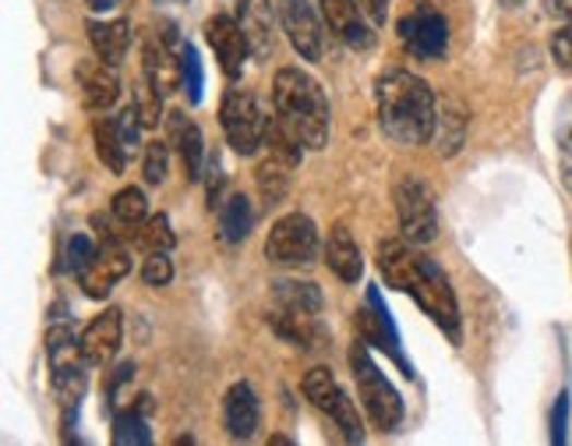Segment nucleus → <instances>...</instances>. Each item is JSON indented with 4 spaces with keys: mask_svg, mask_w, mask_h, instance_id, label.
I'll return each mask as SVG.
<instances>
[{
    "mask_svg": "<svg viewBox=\"0 0 572 446\" xmlns=\"http://www.w3.org/2000/svg\"><path fill=\"white\" fill-rule=\"evenodd\" d=\"M329 33L343 39L350 50H368L374 43V33L368 25V14L357 8V0H319Z\"/></svg>",
    "mask_w": 572,
    "mask_h": 446,
    "instance_id": "ddd939ff",
    "label": "nucleus"
},
{
    "mask_svg": "<svg viewBox=\"0 0 572 446\" xmlns=\"http://www.w3.org/2000/svg\"><path fill=\"white\" fill-rule=\"evenodd\" d=\"M350 368L357 379V397H360V404H365L368 419L374 422V429H382V433H393L403 422V400L393 390V383L379 372V365H374L365 344L350 348Z\"/></svg>",
    "mask_w": 572,
    "mask_h": 446,
    "instance_id": "20e7f679",
    "label": "nucleus"
},
{
    "mask_svg": "<svg viewBox=\"0 0 572 446\" xmlns=\"http://www.w3.org/2000/svg\"><path fill=\"white\" fill-rule=\"evenodd\" d=\"M148 439H153V433H148L145 414L139 408H128V411L117 414V422H114V443L117 446H148Z\"/></svg>",
    "mask_w": 572,
    "mask_h": 446,
    "instance_id": "cd10ccee",
    "label": "nucleus"
},
{
    "mask_svg": "<svg viewBox=\"0 0 572 446\" xmlns=\"http://www.w3.org/2000/svg\"><path fill=\"white\" fill-rule=\"evenodd\" d=\"M279 22H283L286 39H290V47L305 57V61H322L325 28H322L319 14H314V8L308 4V0H283Z\"/></svg>",
    "mask_w": 572,
    "mask_h": 446,
    "instance_id": "1a4fd4ad",
    "label": "nucleus"
},
{
    "mask_svg": "<svg viewBox=\"0 0 572 446\" xmlns=\"http://www.w3.org/2000/svg\"><path fill=\"white\" fill-rule=\"evenodd\" d=\"M117 125H120V139H124L128 153H134V149H139V128H145V125H142V117H139V110L128 107L124 114L117 117Z\"/></svg>",
    "mask_w": 572,
    "mask_h": 446,
    "instance_id": "f704fd0d",
    "label": "nucleus"
},
{
    "mask_svg": "<svg viewBox=\"0 0 572 446\" xmlns=\"http://www.w3.org/2000/svg\"><path fill=\"white\" fill-rule=\"evenodd\" d=\"M237 4H245V0H237Z\"/></svg>",
    "mask_w": 572,
    "mask_h": 446,
    "instance_id": "49530a36",
    "label": "nucleus"
},
{
    "mask_svg": "<svg viewBox=\"0 0 572 446\" xmlns=\"http://www.w3.org/2000/svg\"><path fill=\"white\" fill-rule=\"evenodd\" d=\"M305 397L322 414H329V422L339 429L346 443L365 439V429H360V414L354 408V400L339 390V383L333 379V372H329V368H311L308 372V376H305Z\"/></svg>",
    "mask_w": 572,
    "mask_h": 446,
    "instance_id": "0eeeda50",
    "label": "nucleus"
},
{
    "mask_svg": "<svg viewBox=\"0 0 572 446\" xmlns=\"http://www.w3.org/2000/svg\"><path fill=\"white\" fill-rule=\"evenodd\" d=\"M205 39H208V47L216 50V61H219L223 74H227V79H237L240 68H245V57L251 54L240 22H234L230 14H216V19H208V25H205Z\"/></svg>",
    "mask_w": 572,
    "mask_h": 446,
    "instance_id": "f8f14e48",
    "label": "nucleus"
},
{
    "mask_svg": "<svg viewBox=\"0 0 572 446\" xmlns=\"http://www.w3.org/2000/svg\"><path fill=\"white\" fill-rule=\"evenodd\" d=\"M180 71H184V93H188V103H202L205 74H202L199 50H194L191 43H184V50H180Z\"/></svg>",
    "mask_w": 572,
    "mask_h": 446,
    "instance_id": "c756f323",
    "label": "nucleus"
},
{
    "mask_svg": "<svg viewBox=\"0 0 572 446\" xmlns=\"http://www.w3.org/2000/svg\"><path fill=\"white\" fill-rule=\"evenodd\" d=\"M134 242H139V248H145V251H170L177 237L170 231V220L156 213V216H145V223L134 227Z\"/></svg>",
    "mask_w": 572,
    "mask_h": 446,
    "instance_id": "bb28decb",
    "label": "nucleus"
},
{
    "mask_svg": "<svg viewBox=\"0 0 572 446\" xmlns=\"http://www.w3.org/2000/svg\"><path fill=\"white\" fill-rule=\"evenodd\" d=\"M120 340H124V319H120L117 308H107L103 316L82 330V354L88 365H110L120 351Z\"/></svg>",
    "mask_w": 572,
    "mask_h": 446,
    "instance_id": "2eb2a0df",
    "label": "nucleus"
},
{
    "mask_svg": "<svg viewBox=\"0 0 572 446\" xmlns=\"http://www.w3.org/2000/svg\"><path fill=\"white\" fill-rule=\"evenodd\" d=\"M251 223H254V210L245 196H230L219 206V237L223 242H230V245L245 242V237L251 234Z\"/></svg>",
    "mask_w": 572,
    "mask_h": 446,
    "instance_id": "393cba45",
    "label": "nucleus"
},
{
    "mask_svg": "<svg viewBox=\"0 0 572 446\" xmlns=\"http://www.w3.org/2000/svg\"><path fill=\"white\" fill-rule=\"evenodd\" d=\"M131 376H134V365L131 362H124V365L114 372V379H110V404L114 408L120 404V390H124V383H131Z\"/></svg>",
    "mask_w": 572,
    "mask_h": 446,
    "instance_id": "58836bf2",
    "label": "nucleus"
},
{
    "mask_svg": "<svg viewBox=\"0 0 572 446\" xmlns=\"http://www.w3.org/2000/svg\"><path fill=\"white\" fill-rule=\"evenodd\" d=\"M466 121H470V117H466L463 103L449 99V96L439 99V107H434L431 142H434V149H439L442 156H456L460 153V145L466 139Z\"/></svg>",
    "mask_w": 572,
    "mask_h": 446,
    "instance_id": "a211bd4d",
    "label": "nucleus"
},
{
    "mask_svg": "<svg viewBox=\"0 0 572 446\" xmlns=\"http://www.w3.org/2000/svg\"><path fill=\"white\" fill-rule=\"evenodd\" d=\"M240 8V28L248 36V47L254 61H269L276 50V33H273V0H245Z\"/></svg>",
    "mask_w": 572,
    "mask_h": 446,
    "instance_id": "dca6fc26",
    "label": "nucleus"
},
{
    "mask_svg": "<svg viewBox=\"0 0 572 446\" xmlns=\"http://www.w3.org/2000/svg\"><path fill=\"white\" fill-rule=\"evenodd\" d=\"M396 213L403 237L414 245H431L439 237V210H434V196L425 181L417 177H403L396 185Z\"/></svg>",
    "mask_w": 572,
    "mask_h": 446,
    "instance_id": "6e6552de",
    "label": "nucleus"
},
{
    "mask_svg": "<svg viewBox=\"0 0 572 446\" xmlns=\"http://www.w3.org/2000/svg\"><path fill=\"white\" fill-rule=\"evenodd\" d=\"M219 121H223V131H227V142L234 145V153L240 156L259 153V145L265 142L269 121L259 107V99H254L248 89H230V93L223 96Z\"/></svg>",
    "mask_w": 572,
    "mask_h": 446,
    "instance_id": "39448f33",
    "label": "nucleus"
},
{
    "mask_svg": "<svg viewBox=\"0 0 572 446\" xmlns=\"http://www.w3.org/2000/svg\"><path fill=\"white\" fill-rule=\"evenodd\" d=\"M565 414H569V397L562 394L555 400V414H551V439L555 443H565Z\"/></svg>",
    "mask_w": 572,
    "mask_h": 446,
    "instance_id": "4c0bfd02",
    "label": "nucleus"
},
{
    "mask_svg": "<svg viewBox=\"0 0 572 446\" xmlns=\"http://www.w3.org/2000/svg\"><path fill=\"white\" fill-rule=\"evenodd\" d=\"M273 297L279 308H294V312H311V316H322V291L308 284V280H276Z\"/></svg>",
    "mask_w": 572,
    "mask_h": 446,
    "instance_id": "b1692460",
    "label": "nucleus"
},
{
    "mask_svg": "<svg viewBox=\"0 0 572 446\" xmlns=\"http://www.w3.org/2000/svg\"><path fill=\"white\" fill-rule=\"evenodd\" d=\"M273 330L290 340L297 348H314V340H322V326H319V316H311V312H294V308H279L273 312Z\"/></svg>",
    "mask_w": 572,
    "mask_h": 446,
    "instance_id": "4be33fe9",
    "label": "nucleus"
},
{
    "mask_svg": "<svg viewBox=\"0 0 572 446\" xmlns=\"http://www.w3.org/2000/svg\"><path fill=\"white\" fill-rule=\"evenodd\" d=\"M134 110H139V117H142V125L145 128H156L159 121H163V96L153 89V82H142L139 85V93H134Z\"/></svg>",
    "mask_w": 572,
    "mask_h": 446,
    "instance_id": "7c9ffc66",
    "label": "nucleus"
},
{
    "mask_svg": "<svg viewBox=\"0 0 572 446\" xmlns=\"http://www.w3.org/2000/svg\"><path fill=\"white\" fill-rule=\"evenodd\" d=\"M219 185H223V163H219V156H208V199H213V206H216Z\"/></svg>",
    "mask_w": 572,
    "mask_h": 446,
    "instance_id": "a19ab883",
    "label": "nucleus"
},
{
    "mask_svg": "<svg viewBox=\"0 0 572 446\" xmlns=\"http://www.w3.org/2000/svg\"><path fill=\"white\" fill-rule=\"evenodd\" d=\"M548 11L555 14V19L572 22V0H548Z\"/></svg>",
    "mask_w": 572,
    "mask_h": 446,
    "instance_id": "79ce46f5",
    "label": "nucleus"
},
{
    "mask_svg": "<svg viewBox=\"0 0 572 446\" xmlns=\"http://www.w3.org/2000/svg\"><path fill=\"white\" fill-rule=\"evenodd\" d=\"M128 273H131V256H128L124 242H117V237H103L96 259L79 273V280H82V287H85L88 297H107Z\"/></svg>",
    "mask_w": 572,
    "mask_h": 446,
    "instance_id": "9d476101",
    "label": "nucleus"
},
{
    "mask_svg": "<svg viewBox=\"0 0 572 446\" xmlns=\"http://www.w3.org/2000/svg\"><path fill=\"white\" fill-rule=\"evenodd\" d=\"M379 270L396 291L410 294L414 302L428 312V316L442 326V330L460 340V305L456 294L449 287L445 273L428 256H420L406 242H382L379 245Z\"/></svg>",
    "mask_w": 572,
    "mask_h": 446,
    "instance_id": "f257e3e1",
    "label": "nucleus"
},
{
    "mask_svg": "<svg viewBox=\"0 0 572 446\" xmlns=\"http://www.w3.org/2000/svg\"><path fill=\"white\" fill-rule=\"evenodd\" d=\"M265 256L276 266H308L319 256V227L305 213H286L265 237Z\"/></svg>",
    "mask_w": 572,
    "mask_h": 446,
    "instance_id": "423d86ee",
    "label": "nucleus"
},
{
    "mask_svg": "<svg viewBox=\"0 0 572 446\" xmlns=\"http://www.w3.org/2000/svg\"><path fill=\"white\" fill-rule=\"evenodd\" d=\"M400 39L406 43V50L425 57V61H439L445 57L449 47V25L439 11L431 8H417L410 19L400 22Z\"/></svg>",
    "mask_w": 572,
    "mask_h": 446,
    "instance_id": "9b49d317",
    "label": "nucleus"
},
{
    "mask_svg": "<svg viewBox=\"0 0 572 446\" xmlns=\"http://www.w3.org/2000/svg\"><path fill=\"white\" fill-rule=\"evenodd\" d=\"M170 136H174V142H177V149H180L184 177H188V181H199V177H202V160H205L199 125H191L184 114H170Z\"/></svg>",
    "mask_w": 572,
    "mask_h": 446,
    "instance_id": "412c9836",
    "label": "nucleus"
},
{
    "mask_svg": "<svg viewBox=\"0 0 572 446\" xmlns=\"http://www.w3.org/2000/svg\"><path fill=\"white\" fill-rule=\"evenodd\" d=\"M505 4H516V0H505Z\"/></svg>",
    "mask_w": 572,
    "mask_h": 446,
    "instance_id": "a18cd8bd",
    "label": "nucleus"
},
{
    "mask_svg": "<svg viewBox=\"0 0 572 446\" xmlns=\"http://www.w3.org/2000/svg\"><path fill=\"white\" fill-rule=\"evenodd\" d=\"M374 96H379V125L389 139L400 145L431 142L439 99H434L425 79H417L410 71H389L379 79Z\"/></svg>",
    "mask_w": 572,
    "mask_h": 446,
    "instance_id": "f03ea898",
    "label": "nucleus"
},
{
    "mask_svg": "<svg viewBox=\"0 0 572 446\" xmlns=\"http://www.w3.org/2000/svg\"><path fill=\"white\" fill-rule=\"evenodd\" d=\"M325 262H329V270H333L343 280V284H357L360 273H365V262H360V248H357V242H354L346 227H336L333 234H329Z\"/></svg>",
    "mask_w": 572,
    "mask_h": 446,
    "instance_id": "aec40b11",
    "label": "nucleus"
},
{
    "mask_svg": "<svg viewBox=\"0 0 572 446\" xmlns=\"http://www.w3.org/2000/svg\"><path fill=\"white\" fill-rule=\"evenodd\" d=\"M259 397L248 383H234L227 397H223V425H227V433L234 439H251L254 429H259Z\"/></svg>",
    "mask_w": 572,
    "mask_h": 446,
    "instance_id": "f3484780",
    "label": "nucleus"
},
{
    "mask_svg": "<svg viewBox=\"0 0 572 446\" xmlns=\"http://www.w3.org/2000/svg\"><path fill=\"white\" fill-rule=\"evenodd\" d=\"M142 280L148 287H167L174 280V262L167 259V251H148V259L142 266Z\"/></svg>",
    "mask_w": 572,
    "mask_h": 446,
    "instance_id": "2f4dec72",
    "label": "nucleus"
},
{
    "mask_svg": "<svg viewBox=\"0 0 572 446\" xmlns=\"http://www.w3.org/2000/svg\"><path fill=\"white\" fill-rule=\"evenodd\" d=\"M88 8H93L96 14H107V11H117V8H124L128 0H85Z\"/></svg>",
    "mask_w": 572,
    "mask_h": 446,
    "instance_id": "37998d69",
    "label": "nucleus"
},
{
    "mask_svg": "<svg viewBox=\"0 0 572 446\" xmlns=\"http://www.w3.org/2000/svg\"><path fill=\"white\" fill-rule=\"evenodd\" d=\"M142 174H145L148 185H163V177H167V145H163V142H148L145 145Z\"/></svg>",
    "mask_w": 572,
    "mask_h": 446,
    "instance_id": "473e14b6",
    "label": "nucleus"
},
{
    "mask_svg": "<svg viewBox=\"0 0 572 446\" xmlns=\"http://www.w3.org/2000/svg\"><path fill=\"white\" fill-rule=\"evenodd\" d=\"M551 54H555V61H559L562 68H572V22L565 28H559L551 39Z\"/></svg>",
    "mask_w": 572,
    "mask_h": 446,
    "instance_id": "e433bc0d",
    "label": "nucleus"
},
{
    "mask_svg": "<svg viewBox=\"0 0 572 446\" xmlns=\"http://www.w3.org/2000/svg\"><path fill=\"white\" fill-rule=\"evenodd\" d=\"M555 139H559V145L572 156V93L562 99V107H559V121H555Z\"/></svg>",
    "mask_w": 572,
    "mask_h": 446,
    "instance_id": "c9c22d12",
    "label": "nucleus"
},
{
    "mask_svg": "<svg viewBox=\"0 0 572 446\" xmlns=\"http://www.w3.org/2000/svg\"><path fill=\"white\" fill-rule=\"evenodd\" d=\"M273 103L276 121L300 145L322 149L329 142V99L311 74H305L300 68H283L273 85Z\"/></svg>",
    "mask_w": 572,
    "mask_h": 446,
    "instance_id": "7ed1b4c3",
    "label": "nucleus"
},
{
    "mask_svg": "<svg viewBox=\"0 0 572 446\" xmlns=\"http://www.w3.org/2000/svg\"><path fill=\"white\" fill-rule=\"evenodd\" d=\"M357 8L368 14L371 25H382L389 14V0H357Z\"/></svg>",
    "mask_w": 572,
    "mask_h": 446,
    "instance_id": "ea45409f",
    "label": "nucleus"
},
{
    "mask_svg": "<svg viewBox=\"0 0 572 446\" xmlns=\"http://www.w3.org/2000/svg\"><path fill=\"white\" fill-rule=\"evenodd\" d=\"M96 251H99V248H96L93 242H88L85 234H74L71 242H68V266H71L74 273H82L85 266L96 259Z\"/></svg>",
    "mask_w": 572,
    "mask_h": 446,
    "instance_id": "72a5a7b5",
    "label": "nucleus"
},
{
    "mask_svg": "<svg viewBox=\"0 0 572 446\" xmlns=\"http://www.w3.org/2000/svg\"><path fill=\"white\" fill-rule=\"evenodd\" d=\"M88 43H93V50L99 61L107 64H120L128 57V47H131V25L124 19H114V22H88Z\"/></svg>",
    "mask_w": 572,
    "mask_h": 446,
    "instance_id": "6ab92c4d",
    "label": "nucleus"
},
{
    "mask_svg": "<svg viewBox=\"0 0 572 446\" xmlns=\"http://www.w3.org/2000/svg\"><path fill=\"white\" fill-rule=\"evenodd\" d=\"M159 8H180V4H188V0H156Z\"/></svg>",
    "mask_w": 572,
    "mask_h": 446,
    "instance_id": "c03bdc74",
    "label": "nucleus"
},
{
    "mask_svg": "<svg viewBox=\"0 0 572 446\" xmlns=\"http://www.w3.org/2000/svg\"><path fill=\"white\" fill-rule=\"evenodd\" d=\"M93 136H96V153L99 160L107 163V167L114 174H124L128 167V145L124 139H120V125H117V117H96V125H93Z\"/></svg>",
    "mask_w": 572,
    "mask_h": 446,
    "instance_id": "5701e85b",
    "label": "nucleus"
},
{
    "mask_svg": "<svg viewBox=\"0 0 572 446\" xmlns=\"http://www.w3.org/2000/svg\"><path fill=\"white\" fill-rule=\"evenodd\" d=\"M74 79H79V89H82V103L96 114H107L120 96L117 68L99 61V57L96 61H82L79 68H74Z\"/></svg>",
    "mask_w": 572,
    "mask_h": 446,
    "instance_id": "4468645a",
    "label": "nucleus"
},
{
    "mask_svg": "<svg viewBox=\"0 0 572 446\" xmlns=\"http://www.w3.org/2000/svg\"><path fill=\"white\" fill-rule=\"evenodd\" d=\"M294 167H297V163H290V160L279 156V153H269L262 160V167H259V188H262V196L269 202H279L283 199L286 181H290V171Z\"/></svg>",
    "mask_w": 572,
    "mask_h": 446,
    "instance_id": "a878e982",
    "label": "nucleus"
},
{
    "mask_svg": "<svg viewBox=\"0 0 572 446\" xmlns=\"http://www.w3.org/2000/svg\"><path fill=\"white\" fill-rule=\"evenodd\" d=\"M114 216L124 223V227H139V223H145L148 216V202L142 196V188H124L114 196Z\"/></svg>",
    "mask_w": 572,
    "mask_h": 446,
    "instance_id": "c85d7f7f",
    "label": "nucleus"
}]
</instances>
